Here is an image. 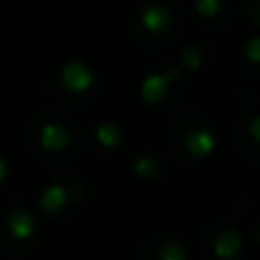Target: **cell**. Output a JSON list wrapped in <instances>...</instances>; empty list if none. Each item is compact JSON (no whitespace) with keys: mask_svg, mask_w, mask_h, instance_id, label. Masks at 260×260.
Wrapping results in <instances>:
<instances>
[{"mask_svg":"<svg viewBox=\"0 0 260 260\" xmlns=\"http://www.w3.org/2000/svg\"><path fill=\"white\" fill-rule=\"evenodd\" d=\"M233 146L244 162L260 165V114L247 112L233 126Z\"/></svg>","mask_w":260,"mask_h":260,"instance_id":"cell-11","label":"cell"},{"mask_svg":"<svg viewBox=\"0 0 260 260\" xmlns=\"http://www.w3.org/2000/svg\"><path fill=\"white\" fill-rule=\"evenodd\" d=\"M89 187L78 174H64L46 180L39 189V210L50 219H69L85 208Z\"/></svg>","mask_w":260,"mask_h":260,"instance_id":"cell-6","label":"cell"},{"mask_svg":"<svg viewBox=\"0 0 260 260\" xmlns=\"http://www.w3.org/2000/svg\"><path fill=\"white\" fill-rule=\"evenodd\" d=\"M192 14L210 30H226L235 23V7L231 0H192Z\"/></svg>","mask_w":260,"mask_h":260,"instance_id":"cell-13","label":"cell"},{"mask_svg":"<svg viewBox=\"0 0 260 260\" xmlns=\"http://www.w3.org/2000/svg\"><path fill=\"white\" fill-rule=\"evenodd\" d=\"M139 101L144 108L155 114L178 112L187 96V76L176 62H165L144 73L137 87Z\"/></svg>","mask_w":260,"mask_h":260,"instance_id":"cell-5","label":"cell"},{"mask_svg":"<svg viewBox=\"0 0 260 260\" xmlns=\"http://www.w3.org/2000/svg\"><path fill=\"white\" fill-rule=\"evenodd\" d=\"M242 9L247 12V18L260 30V0H242Z\"/></svg>","mask_w":260,"mask_h":260,"instance_id":"cell-16","label":"cell"},{"mask_svg":"<svg viewBox=\"0 0 260 260\" xmlns=\"http://www.w3.org/2000/svg\"><path fill=\"white\" fill-rule=\"evenodd\" d=\"M208 251L215 260H238L244 251V235L231 221H212L206 229Z\"/></svg>","mask_w":260,"mask_h":260,"instance_id":"cell-8","label":"cell"},{"mask_svg":"<svg viewBox=\"0 0 260 260\" xmlns=\"http://www.w3.org/2000/svg\"><path fill=\"white\" fill-rule=\"evenodd\" d=\"M87 148L96 155H114L123 148L126 144V130H123L121 121H114V119H101L94 126L87 130L85 139H82Z\"/></svg>","mask_w":260,"mask_h":260,"instance_id":"cell-9","label":"cell"},{"mask_svg":"<svg viewBox=\"0 0 260 260\" xmlns=\"http://www.w3.org/2000/svg\"><path fill=\"white\" fill-rule=\"evenodd\" d=\"M167 146L178 165L197 167L208 162L217 151V133L203 110L183 108L167 128Z\"/></svg>","mask_w":260,"mask_h":260,"instance_id":"cell-3","label":"cell"},{"mask_svg":"<svg viewBox=\"0 0 260 260\" xmlns=\"http://www.w3.org/2000/svg\"><path fill=\"white\" fill-rule=\"evenodd\" d=\"M144 251L153 260H189V247L178 235H157V238L146 240Z\"/></svg>","mask_w":260,"mask_h":260,"instance_id":"cell-14","label":"cell"},{"mask_svg":"<svg viewBox=\"0 0 260 260\" xmlns=\"http://www.w3.org/2000/svg\"><path fill=\"white\" fill-rule=\"evenodd\" d=\"M178 69L185 76H197V73L210 71L217 64V46L208 39H194L180 50L178 59H176Z\"/></svg>","mask_w":260,"mask_h":260,"instance_id":"cell-12","label":"cell"},{"mask_svg":"<svg viewBox=\"0 0 260 260\" xmlns=\"http://www.w3.org/2000/svg\"><path fill=\"white\" fill-rule=\"evenodd\" d=\"M128 169L137 180L160 183V180H165L169 176L171 160H169V155H165L157 148H139V151H135L130 155Z\"/></svg>","mask_w":260,"mask_h":260,"instance_id":"cell-10","label":"cell"},{"mask_svg":"<svg viewBox=\"0 0 260 260\" xmlns=\"http://www.w3.org/2000/svg\"><path fill=\"white\" fill-rule=\"evenodd\" d=\"M187 18L176 0H144L130 18V39L144 53H160L183 37Z\"/></svg>","mask_w":260,"mask_h":260,"instance_id":"cell-2","label":"cell"},{"mask_svg":"<svg viewBox=\"0 0 260 260\" xmlns=\"http://www.w3.org/2000/svg\"><path fill=\"white\" fill-rule=\"evenodd\" d=\"M50 94L64 108H91L103 96V73L87 59H67L50 80Z\"/></svg>","mask_w":260,"mask_h":260,"instance_id":"cell-4","label":"cell"},{"mask_svg":"<svg viewBox=\"0 0 260 260\" xmlns=\"http://www.w3.org/2000/svg\"><path fill=\"white\" fill-rule=\"evenodd\" d=\"M7 178H9V160H7V155L0 151V189L5 187Z\"/></svg>","mask_w":260,"mask_h":260,"instance_id":"cell-17","label":"cell"},{"mask_svg":"<svg viewBox=\"0 0 260 260\" xmlns=\"http://www.w3.org/2000/svg\"><path fill=\"white\" fill-rule=\"evenodd\" d=\"M41 226L37 215L25 206L9 208L0 217V251L7 256H25L35 249Z\"/></svg>","mask_w":260,"mask_h":260,"instance_id":"cell-7","label":"cell"},{"mask_svg":"<svg viewBox=\"0 0 260 260\" xmlns=\"http://www.w3.org/2000/svg\"><path fill=\"white\" fill-rule=\"evenodd\" d=\"M235 62H238V69L242 76L256 78L258 80L260 78V32L258 35L247 37V39L242 41Z\"/></svg>","mask_w":260,"mask_h":260,"instance_id":"cell-15","label":"cell"},{"mask_svg":"<svg viewBox=\"0 0 260 260\" xmlns=\"http://www.w3.org/2000/svg\"><path fill=\"white\" fill-rule=\"evenodd\" d=\"M256 240H258V244H260V221L256 224Z\"/></svg>","mask_w":260,"mask_h":260,"instance_id":"cell-18","label":"cell"},{"mask_svg":"<svg viewBox=\"0 0 260 260\" xmlns=\"http://www.w3.org/2000/svg\"><path fill=\"white\" fill-rule=\"evenodd\" d=\"M25 146L37 165L46 169H64L80 157L82 135L62 110L46 108L27 121Z\"/></svg>","mask_w":260,"mask_h":260,"instance_id":"cell-1","label":"cell"}]
</instances>
